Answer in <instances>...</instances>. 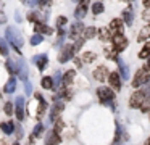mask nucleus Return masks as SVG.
<instances>
[{"label": "nucleus", "mask_w": 150, "mask_h": 145, "mask_svg": "<svg viewBox=\"0 0 150 145\" xmlns=\"http://www.w3.org/2000/svg\"><path fill=\"white\" fill-rule=\"evenodd\" d=\"M149 77H150V69H149V66L140 68V69L136 73L134 79H132V86H134V87H140V86H144L145 82H149Z\"/></svg>", "instance_id": "obj_1"}, {"label": "nucleus", "mask_w": 150, "mask_h": 145, "mask_svg": "<svg viewBox=\"0 0 150 145\" xmlns=\"http://www.w3.org/2000/svg\"><path fill=\"white\" fill-rule=\"evenodd\" d=\"M7 40L10 42V44H13L15 47H16V50H20V47L23 45V37H21L20 31L15 29V28L7 29Z\"/></svg>", "instance_id": "obj_2"}, {"label": "nucleus", "mask_w": 150, "mask_h": 145, "mask_svg": "<svg viewBox=\"0 0 150 145\" xmlns=\"http://www.w3.org/2000/svg\"><path fill=\"white\" fill-rule=\"evenodd\" d=\"M145 97H147V89L145 90H137V92H134L132 97H131V100H129L131 108H139V106H142Z\"/></svg>", "instance_id": "obj_3"}, {"label": "nucleus", "mask_w": 150, "mask_h": 145, "mask_svg": "<svg viewBox=\"0 0 150 145\" xmlns=\"http://www.w3.org/2000/svg\"><path fill=\"white\" fill-rule=\"evenodd\" d=\"M97 95L100 98V102H103V103H111L115 98V93L110 90V87H98Z\"/></svg>", "instance_id": "obj_4"}, {"label": "nucleus", "mask_w": 150, "mask_h": 145, "mask_svg": "<svg viewBox=\"0 0 150 145\" xmlns=\"http://www.w3.org/2000/svg\"><path fill=\"white\" fill-rule=\"evenodd\" d=\"M111 40H113V47L116 52H121L127 47V39L124 37L123 34H115L113 37H111Z\"/></svg>", "instance_id": "obj_5"}, {"label": "nucleus", "mask_w": 150, "mask_h": 145, "mask_svg": "<svg viewBox=\"0 0 150 145\" xmlns=\"http://www.w3.org/2000/svg\"><path fill=\"white\" fill-rule=\"evenodd\" d=\"M74 52H76V50H74V45H66V47L63 48V52L60 53V61H62V63L68 61L69 58L74 55Z\"/></svg>", "instance_id": "obj_6"}, {"label": "nucleus", "mask_w": 150, "mask_h": 145, "mask_svg": "<svg viewBox=\"0 0 150 145\" xmlns=\"http://www.w3.org/2000/svg\"><path fill=\"white\" fill-rule=\"evenodd\" d=\"M110 76V74H108V69L105 66H98L97 69L94 71V77L97 81H100V82H103L105 79H107V77Z\"/></svg>", "instance_id": "obj_7"}, {"label": "nucleus", "mask_w": 150, "mask_h": 145, "mask_svg": "<svg viewBox=\"0 0 150 145\" xmlns=\"http://www.w3.org/2000/svg\"><path fill=\"white\" fill-rule=\"evenodd\" d=\"M108 81H110V86L113 90H120L121 89V79H120V74L116 73H110L108 76Z\"/></svg>", "instance_id": "obj_8"}, {"label": "nucleus", "mask_w": 150, "mask_h": 145, "mask_svg": "<svg viewBox=\"0 0 150 145\" xmlns=\"http://www.w3.org/2000/svg\"><path fill=\"white\" fill-rule=\"evenodd\" d=\"M15 113H16L18 121H23L24 119V98H21V97L16 100V110H15Z\"/></svg>", "instance_id": "obj_9"}, {"label": "nucleus", "mask_w": 150, "mask_h": 145, "mask_svg": "<svg viewBox=\"0 0 150 145\" xmlns=\"http://www.w3.org/2000/svg\"><path fill=\"white\" fill-rule=\"evenodd\" d=\"M81 32H84V26H82V23H74V24L71 26V31H69V37L71 39H76Z\"/></svg>", "instance_id": "obj_10"}, {"label": "nucleus", "mask_w": 150, "mask_h": 145, "mask_svg": "<svg viewBox=\"0 0 150 145\" xmlns=\"http://www.w3.org/2000/svg\"><path fill=\"white\" fill-rule=\"evenodd\" d=\"M58 144H60V135L55 131L49 132V135L45 139V145H58Z\"/></svg>", "instance_id": "obj_11"}, {"label": "nucleus", "mask_w": 150, "mask_h": 145, "mask_svg": "<svg viewBox=\"0 0 150 145\" xmlns=\"http://www.w3.org/2000/svg\"><path fill=\"white\" fill-rule=\"evenodd\" d=\"M62 111H63V103L62 102L55 103L53 108H52V113H50V119H52V121H57V118H58V115Z\"/></svg>", "instance_id": "obj_12"}, {"label": "nucleus", "mask_w": 150, "mask_h": 145, "mask_svg": "<svg viewBox=\"0 0 150 145\" xmlns=\"http://www.w3.org/2000/svg\"><path fill=\"white\" fill-rule=\"evenodd\" d=\"M34 63L37 64L39 71H42L44 68L47 66V57L45 55H36V57H34Z\"/></svg>", "instance_id": "obj_13"}, {"label": "nucleus", "mask_w": 150, "mask_h": 145, "mask_svg": "<svg viewBox=\"0 0 150 145\" xmlns=\"http://www.w3.org/2000/svg\"><path fill=\"white\" fill-rule=\"evenodd\" d=\"M110 29L111 31H116V34H121V31H123V19H120V18L113 19L110 23Z\"/></svg>", "instance_id": "obj_14"}, {"label": "nucleus", "mask_w": 150, "mask_h": 145, "mask_svg": "<svg viewBox=\"0 0 150 145\" xmlns=\"http://www.w3.org/2000/svg\"><path fill=\"white\" fill-rule=\"evenodd\" d=\"M36 98L39 100V103H40V105H39V110H37V116H39V118H40V116H42L44 113H45L47 103H45V100H44V97L40 95V93H36Z\"/></svg>", "instance_id": "obj_15"}, {"label": "nucleus", "mask_w": 150, "mask_h": 145, "mask_svg": "<svg viewBox=\"0 0 150 145\" xmlns=\"http://www.w3.org/2000/svg\"><path fill=\"white\" fill-rule=\"evenodd\" d=\"M15 89H16V79H15V77H10V79H8V82L5 84L4 90L7 93H11V92H15Z\"/></svg>", "instance_id": "obj_16"}, {"label": "nucleus", "mask_w": 150, "mask_h": 145, "mask_svg": "<svg viewBox=\"0 0 150 145\" xmlns=\"http://www.w3.org/2000/svg\"><path fill=\"white\" fill-rule=\"evenodd\" d=\"M36 31H37V34H52V29L49 26L42 24V23H37L36 24Z\"/></svg>", "instance_id": "obj_17"}, {"label": "nucleus", "mask_w": 150, "mask_h": 145, "mask_svg": "<svg viewBox=\"0 0 150 145\" xmlns=\"http://www.w3.org/2000/svg\"><path fill=\"white\" fill-rule=\"evenodd\" d=\"M20 77L23 81H26L28 77V64L24 63V60H20Z\"/></svg>", "instance_id": "obj_18"}, {"label": "nucleus", "mask_w": 150, "mask_h": 145, "mask_svg": "<svg viewBox=\"0 0 150 145\" xmlns=\"http://www.w3.org/2000/svg\"><path fill=\"white\" fill-rule=\"evenodd\" d=\"M86 13H87V5H84V3H79V6L76 8V18H84Z\"/></svg>", "instance_id": "obj_19"}, {"label": "nucleus", "mask_w": 150, "mask_h": 145, "mask_svg": "<svg viewBox=\"0 0 150 145\" xmlns=\"http://www.w3.org/2000/svg\"><path fill=\"white\" fill-rule=\"evenodd\" d=\"M73 79H74V69H69L68 73L63 76V86H69V84L73 82Z\"/></svg>", "instance_id": "obj_20"}, {"label": "nucleus", "mask_w": 150, "mask_h": 145, "mask_svg": "<svg viewBox=\"0 0 150 145\" xmlns=\"http://www.w3.org/2000/svg\"><path fill=\"white\" fill-rule=\"evenodd\" d=\"M0 129H2L5 134H11V132H13V129H15V126H13V122L7 121V122H2V124H0Z\"/></svg>", "instance_id": "obj_21"}, {"label": "nucleus", "mask_w": 150, "mask_h": 145, "mask_svg": "<svg viewBox=\"0 0 150 145\" xmlns=\"http://www.w3.org/2000/svg\"><path fill=\"white\" fill-rule=\"evenodd\" d=\"M123 18H124V23L126 24H132V8H127V10H124L123 11Z\"/></svg>", "instance_id": "obj_22"}, {"label": "nucleus", "mask_w": 150, "mask_h": 145, "mask_svg": "<svg viewBox=\"0 0 150 145\" xmlns=\"http://www.w3.org/2000/svg\"><path fill=\"white\" fill-rule=\"evenodd\" d=\"M118 64H120V73H121V76H123V79H127V77H129V69H127V66L121 60H118Z\"/></svg>", "instance_id": "obj_23"}, {"label": "nucleus", "mask_w": 150, "mask_h": 145, "mask_svg": "<svg viewBox=\"0 0 150 145\" xmlns=\"http://www.w3.org/2000/svg\"><path fill=\"white\" fill-rule=\"evenodd\" d=\"M82 35H84V39H92V37L97 35V29L95 28H87V29H84Z\"/></svg>", "instance_id": "obj_24"}, {"label": "nucleus", "mask_w": 150, "mask_h": 145, "mask_svg": "<svg viewBox=\"0 0 150 145\" xmlns=\"http://www.w3.org/2000/svg\"><path fill=\"white\" fill-rule=\"evenodd\" d=\"M150 37V24L145 26V28H142V31H140L139 34V40H145V39Z\"/></svg>", "instance_id": "obj_25"}, {"label": "nucleus", "mask_w": 150, "mask_h": 145, "mask_svg": "<svg viewBox=\"0 0 150 145\" xmlns=\"http://www.w3.org/2000/svg\"><path fill=\"white\" fill-rule=\"evenodd\" d=\"M7 68H8L10 73H20V64H16L15 61H11V60L7 61Z\"/></svg>", "instance_id": "obj_26"}, {"label": "nucleus", "mask_w": 150, "mask_h": 145, "mask_svg": "<svg viewBox=\"0 0 150 145\" xmlns=\"http://www.w3.org/2000/svg\"><path fill=\"white\" fill-rule=\"evenodd\" d=\"M139 57H140V58H149V57H150V42L144 45V48L139 52Z\"/></svg>", "instance_id": "obj_27"}, {"label": "nucleus", "mask_w": 150, "mask_h": 145, "mask_svg": "<svg viewBox=\"0 0 150 145\" xmlns=\"http://www.w3.org/2000/svg\"><path fill=\"white\" fill-rule=\"evenodd\" d=\"M95 53H92V52H86L84 55H82V61H84V63H92V61L95 60Z\"/></svg>", "instance_id": "obj_28"}, {"label": "nucleus", "mask_w": 150, "mask_h": 145, "mask_svg": "<svg viewBox=\"0 0 150 145\" xmlns=\"http://www.w3.org/2000/svg\"><path fill=\"white\" fill-rule=\"evenodd\" d=\"M42 87L44 89H53V79L52 77H49V76L44 77L42 79Z\"/></svg>", "instance_id": "obj_29"}, {"label": "nucleus", "mask_w": 150, "mask_h": 145, "mask_svg": "<svg viewBox=\"0 0 150 145\" xmlns=\"http://www.w3.org/2000/svg\"><path fill=\"white\" fill-rule=\"evenodd\" d=\"M92 11H94V15H100V13H103V5H102L100 2H95L94 5H92Z\"/></svg>", "instance_id": "obj_30"}, {"label": "nucleus", "mask_w": 150, "mask_h": 145, "mask_svg": "<svg viewBox=\"0 0 150 145\" xmlns=\"http://www.w3.org/2000/svg\"><path fill=\"white\" fill-rule=\"evenodd\" d=\"M140 110H142L144 113L150 111V95L145 97V100H144V103H142V106H140Z\"/></svg>", "instance_id": "obj_31"}, {"label": "nucleus", "mask_w": 150, "mask_h": 145, "mask_svg": "<svg viewBox=\"0 0 150 145\" xmlns=\"http://www.w3.org/2000/svg\"><path fill=\"white\" fill-rule=\"evenodd\" d=\"M63 82V79H62V74L60 73H57L55 74V77H53V89H58L60 87V84Z\"/></svg>", "instance_id": "obj_32"}, {"label": "nucleus", "mask_w": 150, "mask_h": 145, "mask_svg": "<svg viewBox=\"0 0 150 145\" xmlns=\"http://www.w3.org/2000/svg\"><path fill=\"white\" fill-rule=\"evenodd\" d=\"M42 42V34H34L31 37V45H39Z\"/></svg>", "instance_id": "obj_33"}, {"label": "nucleus", "mask_w": 150, "mask_h": 145, "mask_svg": "<svg viewBox=\"0 0 150 145\" xmlns=\"http://www.w3.org/2000/svg\"><path fill=\"white\" fill-rule=\"evenodd\" d=\"M0 53L8 55V47H7V42H5L4 39H0Z\"/></svg>", "instance_id": "obj_34"}, {"label": "nucleus", "mask_w": 150, "mask_h": 145, "mask_svg": "<svg viewBox=\"0 0 150 145\" xmlns=\"http://www.w3.org/2000/svg\"><path fill=\"white\" fill-rule=\"evenodd\" d=\"M42 131H44V126L39 122V124H37L36 127H34V132H33V134H34V137H39V135H40V132H42Z\"/></svg>", "instance_id": "obj_35"}, {"label": "nucleus", "mask_w": 150, "mask_h": 145, "mask_svg": "<svg viewBox=\"0 0 150 145\" xmlns=\"http://www.w3.org/2000/svg\"><path fill=\"white\" fill-rule=\"evenodd\" d=\"M5 113H7V115H11V113H13V103L11 102L5 103Z\"/></svg>", "instance_id": "obj_36"}, {"label": "nucleus", "mask_w": 150, "mask_h": 145, "mask_svg": "<svg viewBox=\"0 0 150 145\" xmlns=\"http://www.w3.org/2000/svg\"><path fill=\"white\" fill-rule=\"evenodd\" d=\"M63 24H66V18H65V16H60V18L57 19V26H58V28H62Z\"/></svg>", "instance_id": "obj_37"}, {"label": "nucleus", "mask_w": 150, "mask_h": 145, "mask_svg": "<svg viewBox=\"0 0 150 145\" xmlns=\"http://www.w3.org/2000/svg\"><path fill=\"white\" fill-rule=\"evenodd\" d=\"M100 37L102 39H108V37H110V34H108V29H100Z\"/></svg>", "instance_id": "obj_38"}, {"label": "nucleus", "mask_w": 150, "mask_h": 145, "mask_svg": "<svg viewBox=\"0 0 150 145\" xmlns=\"http://www.w3.org/2000/svg\"><path fill=\"white\" fill-rule=\"evenodd\" d=\"M24 90H26V95H29V93L33 92V87H31V84L28 82V81L24 82Z\"/></svg>", "instance_id": "obj_39"}, {"label": "nucleus", "mask_w": 150, "mask_h": 145, "mask_svg": "<svg viewBox=\"0 0 150 145\" xmlns=\"http://www.w3.org/2000/svg\"><path fill=\"white\" fill-rule=\"evenodd\" d=\"M142 16H144V19H150V10H145L142 13Z\"/></svg>", "instance_id": "obj_40"}, {"label": "nucleus", "mask_w": 150, "mask_h": 145, "mask_svg": "<svg viewBox=\"0 0 150 145\" xmlns=\"http://www.w3.org/2000/svg\"><path fill=\"white\" fill-rule=\"evenodd\" d=\"M144 5H145L147 8H150V0H144Z\"/></svg>", "instance_id": "obj_41"}, {"label": "nucleus", "mask_w": 150, "mask_h": 145, "mask_svg": "<svg viewBox=\"0 0 150 145\" xmlns=\"http://www.w3.org/2000/svg\"><path fill=\"white\" fill-rule=\"evenodd\" d=\"M145 145H150V139H149V140H147V142H145Z\"/></svg>", "instance_id": "obj_42"}, {"label": "nucleus", "mask_w": 150, "mask_h": 145, "mask_svg": "<svg viewBox=\"0 0 150 145\" xmlns=\"http://www.w3.org/2000/svg\"><path fill=\"white\" fill-rule=\"evenodd\" d=\"M147 66H149V68H150V57H149V63H147Z\"/></svg>", "instance_id": "obj_43"}, {"label": "nucleus", "mask_w": 150, "mask_h": 145, "mask_svg": "<svg viewBox=\"0 0 150 145\" xmlns=\"http://www.w3.org/2000/svg\"><path fill=\"white\" fill-rule=\"evenodd\" d=\"M15 145H18V144H15Z\"/></svg>", "instance_id": "obj_44"}]
</instances>
